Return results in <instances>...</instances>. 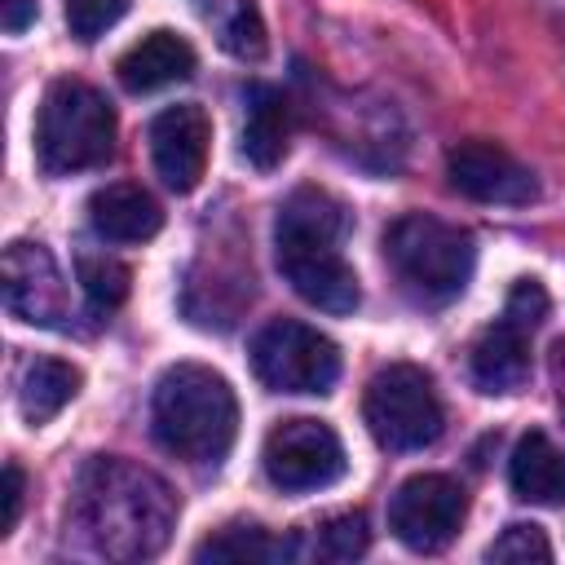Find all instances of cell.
<instances>
[{"instance_id": "obj_1", "label": "cell", "mask_w": 565, "mask_h": 565, "mask_svg": "<svg viewBox=\"0 0 565 565\" xmlns=\"http://www.w3.org/2000/svg\"><path fill=\"white\" fill-rule=\"evenodd\" d=\"M75 521L110 561H150L168 547L177 525V494L163 477L119 455L84 463L75 486Z\"/></svg>"}, {"instance_id": "obj_2", "label": "cell", "mask_w": 565, "mask_h": 565, "mask_svg": "<svg viewBox=\"0 0 565 565\" xmlns=\"http://www.w3.org/2000/svg\"><path fill=\"white\" fill-rule=\"evenodd\" d=\"M344 234H349L344 203L318 185L291 190L274 221L278 274L291 282V291L305 305H313L322 313H353L362 300L358 274L340 256Z\"/></svg>"}, {"instance_id": "obj_3", "label": "cell", "mask_w": 565, "mask_h": 565, "mask_svg": "<svg viewBox=\"0 0 565 565\" xmlns=\"http://www.w3.org/2000/svg\"><path fill=\"white\" fill-rule=\"evenodd\" d=\"M154 441L185 463H221L238 437V397L230 380L199 362H177L150 397Z\"/></svg>"}, {"instance_id": "obj_4", "label": "cell", "mask_w": 565, "mask_h": 565, "mask_svg": "<svg viewBox=\"0 0 565 565\" xmlns=\"http://www.w3.org/2000/svg\"><path fill=\"white\" fill-rule=\"evenodd\" d=\"M115 154V106L84 79H53L35 110V159L49 177L102 168Z\"/></svg>"}, {"instance_id": "obj_5", "label": "cell", "mask_w": 565, "mask_h": 565, "mask_svg": "<svg viewBox=\"0 0 565 565\" xmlns=\"http://www.w3.org/2000/svg\"><path fill=\"white\" fill-rule=\"evenodd\" d=\"M384 256L393 260L402 282L424 300H455L477 269L472 234L459 225H446L437 216H424V212L397 216L388 225Z\"/></svg>"}, {"instance_id": "obj_6", "label": "cell", "mask_w": 565, "mask_h": 565, "mask_svg": "<svg viewBox=\"0 0 565 565\" xmlns=\"http://www.w3.org/2000/svg\"><path fill=\"white\" fill-rule=\"evenodd\" d=\"M362 419L384 450H424L441 437L446 411L424 366L393 362L371 375L362 397Z\"/></svg>"}, {"instance_id": "obj_7", "label": "cell", "mask_w": 565, "mask_h": 565, "mask_svg": "<svg viewBox=\"0 0 565 565\" xmlns=\"http://www.w3.org/2000/svg\"><path fill=\"white\" fill-rule=\"evenodd\" d=\"M252 371L274 393H327L340 380V349L309 322L274 318L252 340Z\"/></svg>"}, {"instance_id": "obj_8", "label": "cell", "mask_w": 565, "mask_h": 565, "mask_svg": "<svg viewBox=\"0 0 565 565\" xmlns=\"http://www.w3.org/2000/svg\"><path fill=\"white\" fill-rule=\"evenodd\" d=\"M260 459H265V477L291 494L322 490V486L340 481L349 468L344 441L335 437V428L322 419H309V415H291V419L274 424Z\"/></svg>"}, {"instance_id": "obj_9", "label": "cell", "mask_w": 565, "mask_h": 565, "mask_svg": "<svg viewBox=\"0 0 565 565\" xmlns=\"http://www.w3.org/2000/svg\"><path fill=\"white\" fill-rule=\"evenodd\" d=\"M468 516V494L455 477L415 472L397 486L388 503V530L411 552H441Z\"/></svg>"}, {"instance_id": "obj_10", "label": "cell", "mask_w": 565, "mask_h": 565, "mask_svg": "<svg viewBox=\"0 0 565 565\" xmlns=\"http://www.w3.org/2000/svg\"><path fill=\"white\" fill-rule=\"evenodd\" d=\"M4 309L31 327H62L71 313L66 278L49 247L40 243H9L4 247Z\"/></svg>"}, {"instance_id": "obj_11", "label": "cell", "mask_w": 565, "mask_h": 565, "mask_svg": "<svg viewBox=\"0 0 565 565\" xmlns=\"http://www.w3.org/2000/svg\"><path fill=\"white\" fill-rule=\"evenodd\" d=\"M207 146H212V119L194 102L163 106L150 119V159H154V172L177 194H190L203 181Z\"/></svg>"}, {"instance_id": "obj_12", "label": "cell", "mask_w": 565, "mask_h": 565, "mask_svg": "<svg viewBox=\"0 0 565 565\" xmlns=\"http://www.w3.org/2000/svg\"><path fill=\"white\" fill-rule=\"evenodd\" d=\"M446 172H450V185L477 203L521 207L539 194L534 172L494 141H459L446 159Z\"/></svg>"}, {"instance_id": "obj_13", "label": "cell", "mask_w": 565, "mask_h": 565, "mask_svg": "<svg viewBox=\"0 0 565 565\" xmlns=\"http://www.w3.org/2000/svg\"><path fill=\"white\" fill-rule=\"evenodd\" d=\"M115 71L128 93H154V88H168V84H181L194 75V49L185 35L159 26V31L141 35L137 44H128L119 53Z\"/></svg>"}, {"instance_id": "obj_14", "label": "cell", "mask_w": 565, "mask_h": 565, "mask_svg": "<svg viewBox=\"0 0 565 565\" xmlns=\"http://www.w3.org/2000/svg\"><path fill=\"white\" fill-rule=\"evenodd\" d=\"M88 221L110 243H146L163 230V207L154 203L150 190H141L132 181H115V185L93 190Z\"/></svg>"}, {"instance_id": "obj_15", "label": "cell", "mask_w": 565, "mask_h": 565, "mask_svg": "<svg viewBox=\"0 0 565 565\" xmlns=\"http://www.w3.org/2000/svg\"><path fill=\"white\" fill-rule=\"evenodd\" d=\"M287 137H291L287 97L274 84H247V93H243V137H238L243 159L252 168L269 172V168L282 163Z\"/></svg>"}, {"instance_id": "obj_16", "label": "cell", "mask_w": 565, "mask_h": 565, "mask_svg": "<svg viewBox=\"0 0 565 565\" xmlns=\"http://www.w3.org/2000/svg\"><path fill=\"white\" fill-rule=\"evenodd\" d=\"M508 481H512L516 499L561 508L565 503V450L543 428L521 433V441L508 459Z\"/></svg>"}, {"instance_id": "obj_17", "label": "cell", "mask_w": 565, "mask_h": 565, "mask_svg": "<svg viewBox=\"0 0 565 565\" xmlns=\"http://www.w3.org/2000/svg\"><path fill=\"white\" fill-rule=\"evenodd\" d=\"M468 371H472V384L481 393H512L521 388V380L530 375V344H525V331L512 327L508 318H499L494 327H486L472 344V358H468Z\"/></svg>"}, {"instance_id": "obj_18", "label": "cell", "mask_w": 565, "mask_h": 565, "mask_svg": "<svg viewBox=\"0 0 565 565\" xmlns=\"http://www.w3.org/2000/svg\"><path fill=\"white\" fill-rule=\"evenodd\" d=\"M79 393V366L62 358H31L18 375V411L26 424H49Z\"/></svg>"}, {"instance_id": "obj_19", "label": "cell", "mask_w": 565, "mask_h": 565, "mask_svg": "<svg viewBox=\"0 0 565 565\" xmlns=\"http://www.w3.org/2000/svg\"><path fill=\"white\" fill-rule=\"evenodd\" d=\"M291 543L274 539L260 525H230L194 547V561H287Z\"/></svg>"}, {"instance_id": "obj_20", "label": "cell", "mask_w": 565, "mask_h": 565, "mask_svg": "<svg viewBox=\"0 0 565 565\" xmlns=\"http://www.w3.org/2000/svg\"><path fill=\"white\" fill-rule=\"evenodd\" d=\"M128 282H132V274H128L124 260L93 256V252L79 256V287H84L93 309H119L128 300Z\"/></svg>"}, {"instance_id": "obj_21", "label": "cell", "mask_w": 565, "mask_h": 565, "mask_svg": "<svg viewBox=\"0 0 565 565\" xmlns=\"http://www.w3.org/2000/svg\"><path fill=\"white\" fill-rule=\"evenodd\" d=\"M221 44L225 53L243 57V62H260L265 57V18H260V4L256 0H234L221 18Z\"/></svg>"}, {"instance_id": "obj_22", "label": "cell", "mask_w": 565, "mask_h": 565, "mask_svg": "<svg viewBox=\"0 0 565 565\" xmlns=\"http://www.w3.org/2000/svg\"><path fill=\"white\" fill-rule=\"evenodd\" d=\"M486 556H490V561H521V565H530V561H552V543H547V534H543L539 525L512 521V525L486 547Z\"/></svg>"}, {"instance_id": "obj_23", "label": "cell", "mask_w": 565, "mask_h": 565, "mask_svg": "<svg viewBox=\"0 0 565 565\" xmlns=\"http://www.w3.org/2000/svg\"><path fill=\"white\" fill-rule=\"evenodd\" d=\"M128 13V0H66V26L75 40L93 44Z\"/></svg>"}, {"instance_id": "obj_24", "label": "cell", "mask_w": 565, "mask_h": 565, "mask_svg": "<svg viewBox=\"0 0 565 565\" xmlns=\"http://www.w3.org/2000/svg\"><path fill=\"white\" fill-rule=\"evenodd\" d=\"M318 539H322V552H327L331 561H353V556L366 552L371 530H366V516H362V512H340V516L322 521Z\"/></svg>"}, {"instance_id": "obj_25", "label": "cell", "mask_w": 565, "mask_h": 565, "mask_svg": "<svg viewBox=\"0 0 565 565\" xmlns=\"http://www.w3.org/2000/svg\"><path fill=\"white\" fill-rule=\"evenodd\" d=\"M547 291H543V282L539 278H521L512 291H508V305H503V318L512 322V327H521V331H534L543 318H547Z\"/></svg>"}, {"instance_id": "obj_26", "label": "cell", "mask_w": 565, "mask_h": 565, "mask_svg": "<svg viewBox=\"0 0 565 565\" xmlns=\"http://www.w3.org/2000/svg\"><path fill=\"white\" fill-rule=\"evenodd\" d=\"M22 494H26V477L18 463H4V521H0V534H9L22 516Z\"/></svg>"}, {"instance_id": "obj_27", "label": "cell", "mask_w": 565, "mask_h": 565, "mask_svg": "<svg viewBox=\"0 0 565 565\" xmlns=\"http://www.w3.org/2000/svg\"><path fill=\"white\" fill-rule=\"evenodd\" d=\"M35 9H40V0H0V26L9 35H18L35 22Z\"/></svg>"}]
</instances>
